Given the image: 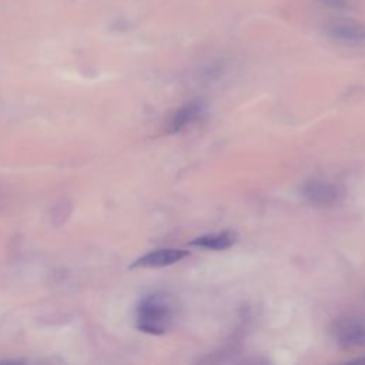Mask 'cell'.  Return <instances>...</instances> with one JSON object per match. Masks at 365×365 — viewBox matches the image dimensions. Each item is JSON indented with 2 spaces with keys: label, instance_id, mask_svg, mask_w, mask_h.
Returning <instances> with one entry per match:
<instances>
[{
  "label": "cell",
  "instance_id": "6da1fadb",
  "mask_svg": "<svg viewBox=\"0 0 365 365\" xmlns=\"http://www.w3.org/2000/svg\"><path fill=\"white\" fill-rule=\"evenodd\" d=\"M180 304L175 295L154 291L140 299L135 309V325L141 332L163 335L175 324Z\"/></svg>",
  "mask_w": 365,
  "mask_h": 365
},
{
  "label": "cell",
  "instance_id": "7a4b0ae2",
  "mask_svg": "<svg viewBox=\"0 0 365 365\" xmlns=\"http://www.w3.org/2000/svg\"><path fill=\"white\" fill-rule=\"evenodd\" d=\"M329 332L339 348L365 346V317L356 314L341 315L332 322Z\"/></svg>",
  "mask_w": 365,
  "mask_h": 365
},
{
  "label": "cell",
  "instance_id": "3957f363",
  "mask_svg": "<svg viewBox=\"0 0 365 365\" xmlns=\"http://www.w3.org/2000/svg\"><path fill=\"white\" fill-rule=\"evenodd\" d=\"M328 37L345 44L365 43V23L354 19H334L324 26Z\"/></svg>",
  "mask_w": 365,
  "mask_h": 365
},
{
  "label": "cell",
  "instance_id": "277c9868",
  "mask_svg": "<svg viewBox=\"0 0 365 365\" xmlns=\"http://www.w3.org/2000/svg\"><path fill=\"white\" fill-rule=\"evenodd\" d=\"M299 192L307 202L317 207H331L338 202L341 195L334 184L318 178L304 181Z\"/></svg>",
  "mask_w": 365,
  "mask_h": 365
},
{
  "label": "cell",
  "instance_id": "5b68a950",
  "mask_svg": "<svg viewBox=\"0 0 365 365\" xmlns=\"http://www.w3.org/2000/svg\"><path fill=\"white\" fill-rule=\"evenodd\" d=\"M190 252L180 248H161V250H154L151 252L144 254L143 257L137 258L131 267L133 268H160V267H167L173 265L181 259H184Z\"/></svg>",
  "mask_w": 365,
  "mask_h": 365
},
{
  "label": "cell",
  "instance_id": "8992f818",
  "mask_svg": "<svg viewBox=\"0 0 365 365\" xmlns=\"http://www.w3.org/2000/svg\"><path fill=\"white\" fill-rule=\"evenodd\" d=\"M204 111V106L201 101H190L178 107L170 117L165 124L167 134H175L192 124Z\"/></svg>",
  "mask_w": 365,
  "mask_h": 365
},
{
  "label": "cell",
  "instance_id": "52a82bcc",
  "mask_svg": "<svg viewBox=\"0 0 365 365\" xmlns=\"http://www.w3.org/2000/svg\"><path fill=\"white\" fill-rule=\"evenodd\" d=\"M235 242V235L230 231L222 232H214V234H205L201 237L194 238L190 244L194 247L212 250V251H222L230 248Z\"/></svg>",
  "mask_w": 365,
  "mask_h": 365
},
{
  "label": "cell",
  "instance_id": "ba28073f",
  "mask_svg": "<svg viewBox=\"0 0 365 365\" xmlns=\"http://www.w3.org/2000/svg\"><path fill=\"white\" fill-rule=\"evenodd\" d=\"M352 1L354 0H318V3L329 9H346L352 4Z\"/></svg>",
  "mask_w": 365,
  "mask_h": 365
},
{
  "label": "cell",
  "instance_id": "9c48e42d",
  "mask_svg": "<svg viewBox=\"0 0 365 365\" xmlns=\"http://www.w3.org/2000/svg\"><path fill=\"white\" fill-rule=\"evenodd\" d=\"M354 362H365V356H361V358H356V359H354Z\"/></svg>",
  "mask_w": 365,
  "mask_h": 365
}]
</instances>
